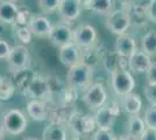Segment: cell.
Here are the masks:
<instances>
[{"label": "cell", "mask_w": 156, "mask_h": 140, "mask_svg": "<svg viewBox=\"0 0 156 140\" xmlns=\"http://www.w3.org/2000/svg\"><path fill=\"white\" fill-rule=\"evenodd\" d=\"M1 127L5 133L11 135L21 134L26 131L28 120L25 113L19 109H11L6 111L1 117Z\"/></svg>", "instance_id": "cell-1"}, {"label": "cell", "mask_w": 156, "mask_h": 140, "mask_svg": "<svg viewBox=\"0 0 156 140\" xmlns=\"http://www.w3.org/2000/svg\"><path fill=\"white\" fill-rule=\"evenodd\" d=\"M92 76H93V69L86 66L84 63L79 62L76 66L69 69L66 80L69 85L73 89H87L91 85Z\"/></svg>", "instance_id": "cell-2"}, {"label": "cell", "mask_w": 156, "mask_h": 140, "mask_svg": "<svg viewBox=\"0 0 156 140\" xmlns=\"http://www.w3.org/2000/svg\"><path fill=\"white\" fill-rule=\"evenodd\" d=\"M66 124L76 137H85L91 133L96 127L94 118L89 114H85L79 110L71 111Z\"/></svg>", "instance_id": "cell-3"}, {"label": "cell", "mask_w": 156, "mask_h": 140, "mask_svg": "<svg viewBox=\"0 0 156 140\" xmlns=\"http://www.w3.org/2000/svg\"><path fill=\"white\" fill-rule=\"evenodd\" d=\"M130 26H132L130 15L128 11L122 6L120 8H115L106 18V27L118 36L125 35L128 32Z\"/></svg>", "instance_id": "cell-4"}, {"label": "cell", "mask_w": 156, "mask_h": 140, "mask_svg": "<svg viewBox=\"0 0 156 140\" xmlns=\"http://www.w3.org/2000/svg\"><path fill=\"white\" fill-rule=\"evenodd\" d=\"M111 87L115 95L124 97L133 92L135 88V80L127 69L119 68L111 74Z\"/></svg>", "instance_id": "cell-5"}, {"label": "cell", "mask_w": 156, "mask_h": 140, "mask_svg": "<svg viewBox=\"0 0 156 140\" xmlns=\"http://www.w3.org/2000/svg\"><path fill=\"white\" fill-rule=\"evenodd\" d=\"M120 114V106L117 103L111 102L105 103L100 109H98L93 116L94 123L98 130H107L110 131L115 123L117 117Z\"/></svg>", "instance_id": "cell-6"}, {"label": "cell", "mask_w": 156, "mask_h": 140, "mask_svg": "<svg viewBox=\"0 0 156 140\" xmlns=\"http://www.w3.org/2000/svg\"><path fill=\"white\" fill-rule=\"evenodd\" d=\"M7 64L9 71L13 74L28 69L30 64V55L27 47L23 45H16L12 47L11 54L7 59Z\"/></svg>", "instance_id": "cell-7"}, {"label": "cell", "mask_w": 156, "mask_h": 140, "mask_svg": "<svg viewBox=\"0 0 156 140\" xmlns=\"http://www.w3.org/2000/svg\"><path fill=\"white\" fill-rule=\"evenodd\" d=\"M97 41V31L91 23H80L78 25L72 33V42L79 48L85 49L92 47Z\"/></svg>", "instance_id": "cell-8"}, {"label": "cell", "mask_w": 156, "mask_h": 140, "mask_svg": "<svg viewBox=\"0 0 156 140\" xmlns=\"http://www.w3.org/2000/svg\"><path fill=\"white\" fill-rule=\"evenodd\" d=\"M83 100L89 106V109L97 111L98 109L104 105L107 102V92L101 83H92L90 87L85 90L83 95Z\"/></svg>", "instance_id": "cell-9"}, {"label": "cell", "mask_w": 156, "mask_h": 140, "mask_svg": "<svg viewBox=\"0 0 156 140\" xmlns=\"http://www.w3.org/2000/svg\"><path fill=\"white\" fill-rule=\"evenodd\" d=\"M23 95L30 96L34 99L46 102V99H49V97L51 96L50 87H49V81L44 78L43 76L39 75V74H35L32 82H30V84L28 85L26 92Z\"/></svg>", "instance_id": "cell-10"}, {"label": "cell", "mask_w": 156, "mask_h": 140, "mask_svg": "<svg viewBox=\"0 0 156 140\" xmlns=\"http://www.w3.org/2000/svg\"><path fill=\"white\" fill-rule=\"evenodd\" d=\"M106 54L107 53L105 49V45L96 42L90 48L80 49V62L94 69V67H97L100 62H103Z\"/></svg>", "instance_id": "cell-11"}, {"label": "cell", "mask_w": 156, "mask_h": 140, "mask_svg": "<svg viewBox=\"0 0 156 140\" xmlns=\"http://www.w3.org/2000/svg\"><path fill=\"white\" fill-rule=\"evenodd\" d=\"M72 33H73V31L71 29V27L69 26V23L59 22V23H56L52 26L49 39L54 46L62 48L63 46H66L72 42Z\"/></svg>", "instance_id": "cell-12"}, {"label": "cell", "mask_w": 156, "mask_h": 140, "mask_svg": "<svg viewBox=\"0 0 156 140\" xmlns=\"http://www.w3.org/2000/svg\"><path fill=\"white\" fill-rule=\"evenodd\" d=\"M52 26L54 25L51 23V21L46 15H41V14H33L28 23V28L33 35L39 38H44V36L49 38Z\"/></svg>", "instance_id": "cell-13"}, {"label": "cell", "mask_w": 156, "mask_h": 140, "mask_svg": "<svg viewBox=\"0 0 156 140\" xmlns=\"http://www.w3.org/2000/svg\"><path fill=\"white\" fill-rule=\"evenodd\" d=\"M83 1L79 0H61L58 7V13L65 21H73L82 14Z\"/></svg>", "instance_id": "cell-14"}, {"label": "cell", "mask_w": 156, "mask_h": 140, "mask_svg": "<svg viewBox=\"0 0 156 140\" xmlns=\"http://www.w3.org/2000/svg\"><path fill=\"white\" fill-rule=\"evenodd\" d=\"M127 62H128V69L134 74L147 73L150 64L153 63L150 56H148L144 52L139 50V49L132 56L128 57Z\"/></svg>", "instance_id": "cell-15"}, {"label": "cell", "mask_w": 156, "mask_h": 140, "mask_svg": "<svg viewBox=\"0 0 156 140\" xmlns=\"http://www.w3.org/2000/svg\"><path fill=\"white\" fill-rule=\"evenodd\" d=\"M137 50L136 42L133 36L128 34H125L121 36H118L114 45V52L122 59H128Z\"/></svg>", "instance_id": "cell-16"}, {"label": "cell", "mask_w": 156, "mask_h": 140, "mask_svg": "<svg viewBox=\"0 0 156 140\" xmlns=\"http://www.w3.org/2000/svg\"><path fill=\"white\" fill-rule=\"evenodd\" d=\"M59 61L69 69L80 62V49L73 42L59 48Z\"/></svg>", "instance_id": "cell-17"}, {"label": "cell", "mask_w": 156, "mask_h": 140, "mask_svg": "<svg viewBox=\"0 0 156 140\" xmlns=\"http://www.w3.org/2000/svg\"><path fill=\"white\" fill-rule=\"evenodd\" d=\"M20 6L15 1L0 0V22L15 25Z\"/></svg>", "instance_id": "cell-18"}, {"label": "cell", "mask_w": 156, "mask_h": 140, "mask_svg": "<svg viewBox=\"0 0 156 140\" xmlns=\"http://www.w3.org/2000/svg\"><path fill=\"white\" fill-rule=\"evenodd\" d=\"M27 113L35 121H43L49 119V107L46 102L32 99L27 103Z\"/></svg>", "instance_id": "cell-19"}, {"label": "cell", "mask_w": 156, "mask_h": 140, "mask_svg": "<svg viewBox=\"0 0 156 140\" xmlns=\"http://www.w3.org/2000/svg\"><path fill=\"white\" fill-rule=\"evenodd\" d=\"M121 107L129 116H136L142 109V99L139 93H128L121 97Z\"/></svg>", "instance_id": "cell-20"}, {"label": "cell", "mask_w": 156, "mask_h": 140, "mask_svg": "<svg viewBox=\"0 0 156 140\" xmlns=\"http://www.w3.org/2000/svg\"><path fill=\"white\" fill-rule=\"evenodd\" d=\"M83 7L92 12L108 15L115 9V2L112 0H85Z\"/></svg>", "instance_id": "cell-21"}, {"label": "cell", "mask_w": 156, "mask_h": 140, "mask_svg": "<svg viewBox=\"0 0 156 140\" xmlns=\"http://www.w3.org/2000/svg\"><path fill=\"white\" fill-rule=\"evenodd\" d=\"M68 132L64 124L50 123L42 132V140H66Z\"/></svg>", "instance_id": "cell-22"}, {"label": "cell", "mask_w": 156, "mask_h": 140, "mask_svg": "<svg viewBox=\"0 0 156 140\" xmlns=\"http://www.w3.org/2000/svg\"><path fill=\"white\" fill-rule=\"evenodd\" d=\"M124 60L125 59L120 57L115 52L114 53H107L106 56L104 57V60H103V64H104V68L106 69V71L112 74L119 68H124V69L128 68V62L127 61L125 62Z\"/></svg>", "instance_id": "cell-23"}, {"label": "cell", "mask_w": 156, "mask_h": 140, "mask_svg": "<svg viewBox=\"0 0 156 140\" xmlns=\"http://www.w3.org/2000/svg\"><path fill=\"white\" fill-rule=\"evenodd\" d=\"M146 130H147V127H146L143 118H141L139 114L129 116V118H128V135L130 138L139 140Z\"/></svg>", "instance_id": "cell-24"}, {"label": "cell", "mask_w": 156, "mask_h": 140, "mask_svg": "<svg viewBox=\"0 0 156 140\" xmlns=\"http://www.w3.org/2000/svg\"><path fill=\"white\" fill-rule=\"evenodd\" d=\"M141 50L148 56H156V31H148L142 36L141 40Z\"/></svg>", "instance_id": "cell-25"}, {"label": "cell", "mask_w": 156, "mask_h": 140, "mask_svg": "<svg viewBox=\"0 0 156 140\" xmlns=\"http://www.w3.org/2000/svg\"><path fill=\"white\" fill-rule=\"evenodd\" d=\"M15 85L7 77L0 76V100L9 99L14 93Z\"/></svg>", "instance_id": "cell-26"}, {"label": "cell", "mask_w": 156, "mask_h": 140, "mask_svg": "<svg viewBox=\"0 0 156 140\" xmlns=\"http://www.w3.org/2000/svg\"><path fill=\"white\" fill-rule=\"evenodd\" d=\"M32 12L29 11L28 7H20L19 8V13H18V18L15 21V27H28L29 20L32 18Z\"/></svg>", "instance_id": "cell-27"}, {"label": "cell", "mask_w": 156, "mask_h": 140, "mask_svg": "<svg viewBox=\"0 0 156 140\" xmlns=\"http://www.w3.org/2000/svg\"><path fill=\"white\" fill-rule=\"evenodd\" d=\"M144 124L148 130L156 131V106H149L144 111Z\"/></svg>", "instance_id": "cell-28"}, {"label": "cell", "mask_w": 156, "mask_h": 140, "mask_svg": "<svg viewBox=\"0 0 156 140\" xmlns=\"http://www.w3.org/2000/svg\"><path fill=\"white\" fill-rule=\"evenodd\" d=\"M39 5L43 13L49 14L55 12V11H58V7L61 5V0H40Z\"/></svg>", "instance_id": "cell-29"}, {"label": "cell", "mask_w": 156, "mask_h": 140, "mask_svg": "<svg viewBox=\"0 0 156 140\" xmlns=\"http://www.w3.org/2000/svg\"><path fill=\"white\" fill-rule=\"evenodd\" d=\"M15 35H16V39L22 42L23 45H28L30 43L33 38L32 32L29 31L28 27H16L15 28Z\"/></svg>", "instance_id": "cell-30"}, {"label": "cell", "mask_w": 156, "mask_h": 140, "mask_svg": "<svg viewBox=\"0 0 156 140\" xmlns=\"http://www.w3.org/2000/svg\"><path fill=\"white\" fill-rule=\"evenodd\" d=\"M144 96L150 104V106H156V85H146L144 89Z\"/></svg>", "instance_id": "cell-31"}, {"label": "cell", "mask_w": 156, "mask_h": 140, "mask_svg": "<svg viewBox=\"0 0 156 140\" xmlns=\"http://www.w3.org/2000/svg\"><path fill=\"white\" fill-rule=\"evenodd\" d=\"M92 140H115V135L112 130H98L92 135Z\"/></svg>", "instance_id": "cell-32"}, {"label": "cell", "mask_w": 156, "mask_h": 140, "mask_svg": "<svg viewBox=\"0 0 156 140\" xmlns=\"http://www.w3.org/2000/svg\"><path fill=\"white\" fill-rule=\"evenodd\" d=\"M12 50V47L6 40L0 39V60H7Z\"/></svg>", "instance_id": "cell-33"}, {"label": "cell", "mask_w": 156, "mask_h": 140, "mask_svg": "<svg viewBox=\"0 0 156 140\" xmlns=\"http://www.w3.org/2000/svg\"><path fill=\"white\" fill-rule=\"evenodd\" d=\"M147 84L148 85H156V62L150 64L149 69L147 70Z\"/></svg>", "instance_id": "cell-34"}, {"label": "cell", "mask_w": 156, "mask_h": 140, "mask_svg": "<svg viewBox=\"0 0 156 140\" xmlns=\"http://www.w3.org/2000/svg\"><path fill=\"white\" fill-rule=\"evenodd\" d=\"M147 18L151 22H156V0H151L147 11Z\"/></svg>", "instance_id": "cell-35"}, {"label": "cell", "mask_w": 156, "mask_h": 140, "mask_svg": "<svg viewBox=\"0 0 156 140\" xmlns=\"http://www.w3.org/2000/svg\"><path fill=\"white\" fill-rule=\"evenodd\" d=\"M139 140H156V131L147 128Z\"/></svg>", "instance_id": "cell-36"}, {"label": "cell", "mask_w": 156, "mask_h": 140, "mask_svg": "<svg viewBox=\"0 0 156 140\" xmlns=\"http://www.w3.org/2000/svg\"><path fill=\"white\" fill-rule=\"evenodd\" d=\"M115 140H135L133 138H130L129 135H120V137H115Z\"/></svg>", "instance_id": "cell-37"}, {"label": "cell", "mask_w": 156, "mask_h": 140, "mask_svg": "<svg viewBox=\"0 0 156 140\" xmlns=\"http://www.w3.org/2000/svg\"><path fill=\"white\" fill-rule=\"evenodd\" d=\"M5 131L2 130V127H1V125H0V140H4L5 139Z\"/></svg>", "instance_id": "cell-38"}, {"label": "cell", "mask_w": 156, "mask_h": 140, "mask_svg": "<svg viewBox=\"0 0 156 140\" xmlns=\"http://www.w3.org/2000/svg\"><path fill=\"white\" fill-rule=\"evenodd\" d=\"M25 140H39L37 138H26Z\"/></svg>", "instance_id": "cell-39"}, {"label": "cell", "mask_w": 156, "mask_h": 140, "mask_svg": "<svg viewBox=\"0 0 156 140\" xmlns=\"http://www.w3.org/2000/svg\"><path fill=\"white\" fill-rule=\"evenodd\" d=\"M72 140H82V137H76L75 139H72Z\"/></svg>", "instance_id": "cell-40"}]
</instances>
